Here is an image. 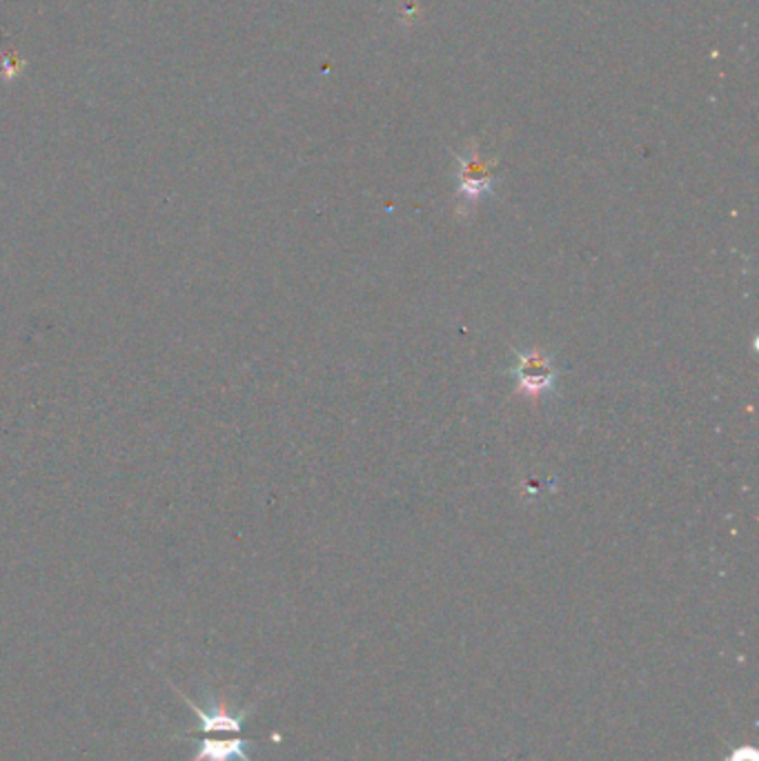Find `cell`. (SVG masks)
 Here are the masks:
<instances>
[{
  "label": "cell",
  "instance_id": "1",
  "mask_svg": "<svg viewBox=\"0 0 759 761\" xmlns=\"http://www.w3.org/2000/svg\"><path fill=\"white\" fill-rule=\"evenodd\" d=\"M517 361L510 368V374L517 379V390L530 397L555 394L559 370L552 363V355L541 350H517Z\"/></svg>",
  "mask_w": 759,
  "mask_h": 761
},
{
  "label": "cell",
  "instance_id": "2",
  "mask_svg": "<svg viewBox=\"0 0 759 761\" xmlns=\"http://www.w3.org/2000/svg\"><path fill=\"white\" fill-rule=\"evenodd\" d=\"M181 739H192L197 750L192 761H252L247 757V739L234 732H212V734H194L183 732Z\"/></svg>",
  "mask_w": 759,
  "mask_h": 761
},
{
  "label": "cell",
  "instance_id": "3",
  "mask_svg": "<svg viewBox=\"0 0 759 761\" xmlns=\"http://www.w3.org/2000/svg\"><path fill=\"white\" fill-rule=\"evenodd\" d=\"M460 194L466 201H477L484 194H488L493 190V172H491V163L482 161L477 157V151H473L471 157H460Z\"/></svg>",
  "mask_w": 759,
  "mask_h": 761
},
{
  "label": "cell",
  "instance_id": "4",
  "mask_svg": "<svg viewBox=\"0 0 759 761\" xmlns=\"http://www.w3.org/2000/svg\"><path fill=\"white\" fill-rule=\"evenodd\" d=\"M730 761H746V759H744V748H741V750H737V752H735V757H732ZM750 761H757V759H755V757H750Z\"/></svg>",
  "mask_w": 759,
  "mask_h": 761
}]
</instances>
